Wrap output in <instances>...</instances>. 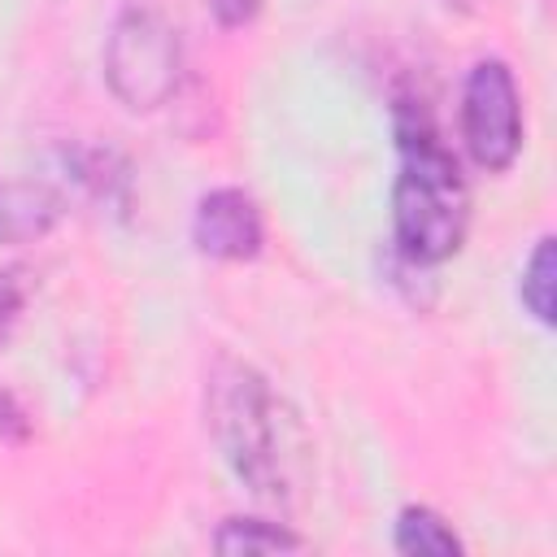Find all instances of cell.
Segmentation results:
<instances>
[{"instance_id":"cell-1","label":"cell","mask_w":557,"mask_h":557,"mask_svg":"<svg viewBox=\"0 0 557 557\" xmlns=\"http://www.w3.org/2000/svg\"><path fill=\"white\" fill-rule=\"evenodd\" d=\"M205 413L213 444L231 474L265 505L292 509L309 483V440L296 409L270 387V379L235 357L209 370Z\"/></svg>"},{"instance_id":"cell-2","label":"cell","mask_w":557,"mask_h":557,"mask_svg":"<svg viewBox=\"0 0 557 557\" xmlns=\"http://www.w3.org/2000/svg\"><path fill=\"white\" fill-rule=\"evenodd\" d=\"M396 152L400 170L392 183V239L400 261L440 265L461 252L470 231V187L461 161L440 139L435 117L422 100H396Z\"/></svg>"},{"instance_id":"cell-3","label":"cell","mask_w":557,"mask_h":557,"mask_svg":"<svg viewBox=\"0 0 557 557\" xmlns=\"http://www.w3.org/2000/svg\"><path fill=\"white\" fill-rule=\"evenodd\" d=\"M183 74V44L165 13L148 4H131L117 13L104 39V83L109 91L135 109L152 113L178 91Z\"/></svg>"},{"instance_id":"cell-4","label":"cell","mask_w":557,"mask_h":557,"mask_svg":"<svg viewBox=\"0 0 557 557\" xmlns=\"http://www.w3.org/2000/svg\"><path fill=\"white\" fill-rule=\"evenodd\" d=\"M461 139L479 170L505 174L522 152V96L513 70L496 57L474 61L461 87Z\"/></svg>"},{"instance_id":"cell-5","label":"cell","mask_w":557,"mask_h":557,"mask_svg":"<svg viewBox=\"0 0 557 557\" xmlns=\"http://www.w3.org/2000/svg\"><path fill=\"white\" fill-rule=\"evenodd\" d=\"M191 244L213 261H252L265 248V222L244 187H213L191 209Z\"/></svg>"},{"instance_id":"cell-6","label":"cell","mask_w":557,"mask_h":557,"mask_svg":"<svg viewBox=\"0 0 557 557\" xmlns=\"http://www.w3.org/2000/svg\"><path fill=\"white\" fill-rule=\"evenodd\" d=\"M61 213V196L48 183H0V244H35Z\"/></svg>"},{"instance_id":"cell-7","label":"cell","mask_w":557,"mask_h":557,"mask_svg":"<svg viewBox=\"0 0 557 557\" xmlns=\"http://www.w3.org/2000/svg\"><path fill=\"white\" fill-rule=\"evenodd\" d=\"M392 548L405 557H457V553H466L453 522L444 513H435L431 505H405L396 513Z\"/></svg>"},{"instance_id":"cell-8","label":"cell","mask_w":557,"mask_h":557,"mask_svg":"<svg viewBox=\"0 0 557 557\" xmlns=\"http://www.w3.org/2000/svg\"><path fill=\"white\" fill-rule=\"evenodd\" d=\"M213 548L218 553H300L305 535H296L292 527L274 522V518H222L213 531Z\"/></svg>"},{"instance_id":"cell-9","label":"cell","mask_w":557,"mask_h":557,"mask_svg":"<svg viewBox=\"0 0 557 557\" xmlns=\"http://www.w3.org/2000/svg\"><path fill=\"white\" fill-rule=\"evenodd\" d=\"M61 161H65V178L74 187H83L91 200H122V187H126V165L117 152L109 148H61Z\"/></svg>"},{"instance_id":"cell-10","label":"cell","mask_w":557,"mask_h":557,"mask_svg":"<svg viewBox=\"0 0 557 557\" xmlns=\"http://www.w3.org/2000/svg\"><path fill=\"white\" fill-rule=\"evenodd\" d=\"M553 274H557L553 235H540L531 257H527V265H522V278H518V300L527 305V313L540 326H553Z\"/></svg>"},{"instance_id":"cell-11","label":"cell","mask_w":557,"mask_h":557,"mask_svg":"<svg viewBox=\"0 0 557 557\" xmlns=\"http://www.w3.org/2000/svg\"><path fill=\"white\" fill-rule=\"evenodd\" d=\"M30 292H35V274L26 265H4L0 270V348L9 344V335L17 331L26 305H30Z\"/></svg>"},{"instance_id":"cell-12","label":"cell","mask_w":557,"mask_h":557,"mask_svg":"<svg viewBox=\"0 0 557 557\" xmlns=\"http://www.w3.org/2000/svg\"><path fill=\"white\" fill-rule=\"evenodd\" d=\"M0 440L4 444H26L30 440V413L9 387H0Z\"/></svg>"},{"instance_id":"cell-13","label":"cell","mask_w":557,"mask_h":557,"mask_svg":"<svg viewBox=\"0 0 557 557\" xmlns=\"http://www.w3.org/2000/svg\"><path fill=\"white\" fill-rule=\"evenodd\" d=\"M222 30H239L261 13V0H205Z\"/></svg>"}]
</instances>
